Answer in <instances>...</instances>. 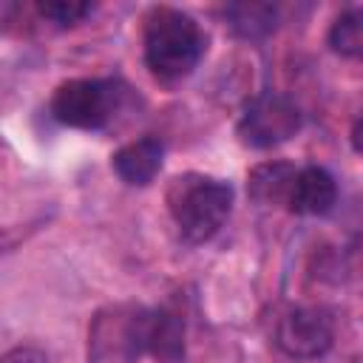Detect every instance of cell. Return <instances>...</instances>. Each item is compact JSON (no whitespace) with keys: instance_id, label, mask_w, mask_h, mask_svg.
<instances>
[{"instance_id":"4","label":"cell","mask_w":363,"mask_h":363,"mask_svg":"<svg viewBox=\"0 0 363 363\" xmlns=\"http://www.w3.org/2000/svg\"><path fill=\"white\" fill-rule=\"evenodd\" d=\"M125 91L116 79H68L57 85L51 96V116L60 125L79 128V130H102L113 122L116 111L122 108Z\"/></svg>"},{"instance_id":"10","label":"cell","mask_w":363,"mask_h":363,"mask_svg":"<svg viewBox=\"0 0 363 363\" xmlns=\"http://www.w3.org/2000/svg\"><path fill=\"white\" fill-rule=\"evenodd\" d=\"M147 354L159 363H179L184 357V318L173 303L153 309Z\"/></svg>"},{"instance_id":"2","label":"cell","mask_w":363,"mask_h":363,"mask_svg":"<svg viewBox=\"0 0 363 363\" xmlns=\"http://www.w3.org/2000/svg\"><path fill=\"white\" fill-rule=\"evenodd\" d=\"M167 210L187 244L210 241L233 210V184L210 173H182L167 184Z\"/></svg>"},{"instance_id":"12","label":"cell","mask_w":363,"mask_h":363,"mask_svg":"<svg viewBox=\"0 0 363 363\" xmlns=\"http://www.w3.org/2000/svg\"><path fill=\"white\" fill-rule=\"evenodd\" d=\"M329 48L340 57L349 60H360L363 57V9L352 6L346 11H340L335 17V23L329 26Z\"/></svg>"},{"instance_id":"11","label":"cell","mask_w":363,"mask_h":363,"mask_svg":"<svg viewBox=\"0 0 363 363\" xmlns=\"http://www.w3.org/2000/svg\"><path fill=\"white\" fill-rule=\"evenodd\" d=\"M221 14H224L230 31L244 40H261L278 26V6H272V3H258V0L227 3L221 9Z\"/></svg>"},{"instance_id":"8","label":"cell","mask_w":363,"mask_h":363,"mask_svg":"<svg viewBox=\"0 0 363 363\" xmlns=\"http://www.w3.org/2000/svg\"><path fill=\"white\" fill-rule=\"evenodd\" d=\"M162 156H164V147L159 139L153 136H142L136 142H128L122 145L111 164L116 170V176L125 182V184H133V187H145L156 179V173L162 170Z\"/></svg>"},{"instance_id":"3","label":"cell","mask_w":363,"mask_h":363,"mask_svg":"<svg viewBox=\"0 0 363 363\" xmlns=\"http://www.w3.org/2000/svg\"><path fill=\"white\" fill-rule=\"evenodd\" d=\"M153 309L142 303H113L94 315L88 329L91 363H136L147 354Z\"/></svg>"},{"instance_id":"14","label":"cell","mask_w":363,"mask_h":363,"mask_svg":"<svg viewBox=\"0 0 363 363\" xmlns=\"http://www.w3.org/2000/svg\"><path fill=\"white\" fill-rule=\"evenodd\" d=\"M3 363H48V357L37 346H14L11 352H6Z\"/></svg>"},{"instance_id":"5","label":"cell","mask_w":363,"mask_h":363,"mask_svg":"<svg viewBox=\"0 0 363 363\" xmlns=\"http://www.w3.org/2000/svg\"><path fill=\"white\" fill-rule=\"evenodd\" d=\"M301 125H303V113L289 96L264 91L244 105L235 133L241 145L252 150H269L275 145L289 142L301 130Z\"/></svg>"},{"instance_id":"13","label":"cell","mask_w":363,"mask_h":363,"mask_svg":"<svg viewBox=\"0 0 363 363\" xmlns=\"http://www.w3.org/2000/svg\"><path fill=\"white\" fill-rule=\"evenodd\" d=\"M37 11L43 20L60 26V28H68V26H77L79 20H85L91 11H94V3H85V0H43L37 3Z\"/></svg>"},{"instance_id":"6","label":"cell","mask_w":363,"mask_h":363,"mask_svg":"<svg viewBox=\"0 0 363 363\" xmlns=\"http://www.w3.org/2000/svg\"><path fill=\"white\" fill-rule=\"evenodd\" d=\"M335 320L320 306H295L289 309L275 329V343L284 354L298 360H315L332 349Z\"/></svg>"},{"instance_id":"1","label":"cell","mask_w":363,"mask_h":363,"mask_svg":"<svg viewBox=\"0 0 363 363\" xmlns=\"http://www.w3.org/2000/svg\"><path fill=\"white\" fill-rule=\"evenodd\" d=\"M207 51V34L182 9L153 6L142 20V54L159 82H182L196 71Z\"/></svg>"},{"instance_id":"15","label":"cell","mask_w":363,"mask_h":363,"mask_svg":"<svg viewBox=\"0 0 363 363\" xmlns=\"http://www.w3.org/2000/svg\"><path fill=\"white\" fill-rule=\"evenodd\" d=\"M349 139H352L354 153H357V156H363V116H360V119L352 125V136H349Z\"/></svg>"},{"instance_id":"9","label":"cell","mask_w":363,"mask_h":363,"mask_svg":"<svg viewBox=\"0 0 363 363\" xmlns=\"http://www.w3.org/2000/svg\"><path fill=\"white\" fill-rule=\"evenodd\" d=\"M295 176H298V167L289 164V162H264V164L250 170L247 193L258 204H267V207L284 204L286 207L292 184H295Z\"/></svg>"},{"instance_id":"7","label":"cell","mask_w":363,"mask_h":363,"mask_svg":"<svg viewBox=\"0 0 363 363\" xmlns=\"http://www.w3.org/2000/svg\"><path fill=\"white\" fill-rule=\"evenodd\" d=\"M337 201V182L326 167H298L286 210L295 216H326Z\"/></svg>"}]
</instances>
